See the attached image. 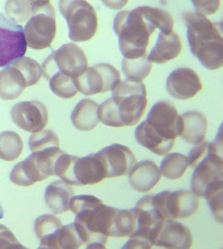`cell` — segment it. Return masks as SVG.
I'll use <instances>...</instances> for the list:
<instances>
[{"mask_svg": "<svg viewBox=\"0 0 223 249\" xmlns=\"http://www.w3.org/2000/svg\"><path fill=\"white\" fill-rule=\"evenodd\" d=\"M179 119V115L173 104L162 101L153 106L146 121L162 137L175 141L178 136Z\"/></svg>", "mask_w": 223, "mask_h": 249, "instance_id": "15", "label": "cell"}, {"mask_svg": "<svg viewBox=\"0 0 223 249\" xmlns=\"http://www.w3.org/2000/svg\"><path fill=\"white\" fill-rule=\"evenodd\" d=\"M87 68L88 60L84 51L75 43H67L45 59L42 65V73L47 80L54 73L66 75L74 80Z\"/></svg>", "mask_w": 223, "mask_h": 249, "instance_id": "8", "label": "cell"}, {"mask_svg": "<svg viewBox=\"0 0 223 249\" xmlns=\"http://www.w3.org/2000/svg\"><path fill=\"white\" fill-rule=\"evenodd\" d=\"M196 13L204 16L215 14L220 7V0H190Z\"/></svg>", "mask_w": 223, "mask_h": 249, "instance_id": "39", "label": "cell"}, {"mask_svg": "<svg viewBox=\"0 0 223 249\" xmlns=\"http://www.w3.org/2000/svg\"><path fill=\"white\" fill-rule=\"evenodd\" d=\"M26 51L23 28L0 13V68L22 57Z\"/></svg>", "mask_w": 223, "mask_h": 249, "instance_id": "12", "label": "cell"}, {"mask_svg": "<svg viewBox=\"0 0 223 249\" xmlns=\"http://www.w3.org/2000/svg\"><path fill=\"white\" fill-rule=\"evenodd\" d=\"M26 249L6 226L0 224V249Z\"/></svg>", "mask_w": 223, "mask_h": 249, "instance_id": "38", "label": "cell"}, {"mask_svg": "<svg viewBox=\"0 0 223 249\" xmlns=\"http://www.w3.org/2000/svg\"><path fill=\"white\" fill-rule=\"evenodd\" d=\"M190 185L192 193L205 198L217 190L223 189L222 131L209 142L208 153L194 168Z\"/></svg>", "mask_w": 223, "mask_h": 249, "instance_id": "5", "label": "cell"}, {"mask_svg": "<svg viewBox=\"0 0 223 249\" xmlns=\"http://www.w3.org/2000/svg\"><path fill=\"white\" fill-rule=\"evenodd\" d=\"M187 39L192 54L206 69L215 71L223 65V39L221 23L213 22L198 13L183 15Z\"/></svg>", "mask_w": 223, "mask_h": 249, "instance_id": "3", "label": "cell"}, {"mask_svg": "<svg viewBox=\"0 0 223 249\" xmlns=\"http://www.w3.org/2000/svg\"><path fill=\"white\" fill-rule=\"evenodd\" d=\"M107 178L104 160L97 152L84 158L75 156L72 165L71 185H93Z\"/></svg>", "mask_w": 223, "mask_h": 249, "instance_id": "14", "label": "cell"}, {"mask_svg": "<svg viewBox=\"0 0 223 249\" xmlns=\"http://www.w3.org/2000/svg\"><path fill=\"white\" fill-rule=\"evenodd\" d=\"M152 67V63L147 59V53L139 57L122 60V71L127 80L131 82H142L150 73Z\"/></svg>", "mask_w": 223, "mask_h": 249, "instance_id": "27", "label": "cell"}, {"mask_svg": "<svg viewBox=\"0 0 223 249\" xmlns=\"http://www.w3.org/2000/svg\"><path fill=\"white\" fill-rule=\"evenodd\" d=\"M23 150V142L20 135L13 131L0 133V159L13 161Z\"/></svg>", "mask_w": 223, "mask_h": 249, "instance_id": "30", "label": "cell"}, {"mask_svg": "<svg viewBox=\"0 0 223 249\" xmlns=\"http://www.w3.org/2000/svg\"><path fill=\"white\" fill-rule=\"evenodd\" d=\"M113 28L119 37L120 52L126 58H137L146 54L149 37L156 29L143 16L139 7L117 13Z\"/></svg>", "mask_w": 223, "mask_h": 249, "instance_id": "4", "label": "cell"}, {"mask_svg": "<svg viewBox=\"0 0 223 249\" xmlns=\"http://www.w3.org/2000/svg\"><path fill=\"white\" fill-rule=\"evenodd\" d=\"M139 9L143 16L161 33L165 35L172 33L174 20L167 11L149 6H140Z\"/></svg>", "mask_w": 223, "mask_h": 249, "instance_id": "31", "label": "cell"}, {"mask_svg": "<svg viewBox=\"0 0 223 249\" xmlns=\"http://www.w3.org/2000/svg\"><path fill=\"white\" fill-rule=\"evenodd\" d=\"M215 220L223 224V190H217L205 197Z\"/></svg>", "mask_w": 223, "mask_h": 249, "instance_id": "37", "label": "cell"}, {"mask_svg": "<svg viewBox=\"0 0 223 249\" xmlns=\"http://www.w3.org/2000/svg\"><path fill=\"white\" fill-rule=\"evenodd\" d=\"M209 141L206 140H204L201 143L197 144V146H194L189 153V165L192 168H195L198 163L205 156H206L209 151Z\"/></svg>", "mask_w": 223, "mask_h": 249, "instance_id": "40", "label": "cell"}, {"mask_svg": "<svg viewBox=\"0 0 223 249\" xmlns=\"http://www.w3.org/2000/svg\"><path fill=\"white\" fill-rule=\"evenodd\" d=\"M74 191L72 187L64 181L56 180L47 187L45 194L47 207L56 214H61L70 210L69 203Z\"/></svg>", "mask_w": 223, "mask_h": 249, "instance_id": "24", "label": "cell"}, {"mask_svg": "<svg viewBox=\"0 0 223 249\" xmlns=\"http://www.w3.org/2000/svg\"><path fill=\"white\" fill-rule=\"evenodd\" d=\"M166 89L171 97L186 101L197 95L202 89V84L195 71L189 68H180L168 77Z\"/></svg>", "mask_w": 223, "mask_h": 249, "instance_id": "16", "label": "cell"}, {"mask_svg": "<svg viewBox=\"0 0 223 249\" xmlns=\"http://www.w3.org/2000/svg\"><path fill=\"white\" fill-rule=\"evenodd\" d=\"M137 228L135 211L132 209H117L111 237H130Z\"/></svg>", "mask_w": 223, "mask_h": 249, "instance_id": "29", "label": "cell"}, {"mask_svg": "<svg viewBox=\"0 0 223 249\" xmlns=\"http://www.w3.org/2000/svg\"><path fill=\"white\" fill-rule=\"evenodd\" d=\"M135 137L137 143L158 156H165L172 150L175 141L162 137L144 121L136 128Z\"/></svg>", "mask_w": 223, "mask_h": 249, "instance_id": "21", "label": "cell"}, {"mask_svg": "<svg viewBox=\"0 0 223 249\" xmlns=\"http://www.w3.org/2000/svg\"><path fill=\"white\" fill-rule=\"evenodd\" d=\"M56 156L46 153L33 152L23 161L16 164L10 180L18 186L27 187L54 175Z\"/></svg>", "mask_w": 223, "mask_h": 249, "instance_id": "10", "label": "cell"}, {"mask_svg": "<svg viewBox=\"0 0 223 249\" xmlns=\"http://www.w3.org/2000/svg\"><path fill=\"white\" fill-rule=\"evenodd\" d=\"M99 105L93 100L83 99L73 109L71 120L73 126L81 131H90L99 124Z\"/></svg>", "mask_w": 223, "mask_h": 249, "instance_id": "25", "label": "cell"}, {"mask_svg": "<svg viewBox=\"0 0 223 249\" xmlns=\"http://www.w3.org/2000/svg\"><path fill=\"white\" fill-rule=\"evenodd\" d=\"M111 91L112 97L98 107L100 122L113 127L138 124L147 105L145 84L123 81Z\"/></svg>", "mask_w": 223, "mask_h": 249, "instance_id": "2", "label": "cell"}, {"mask_svg": "<svg viewBox=\"0 0 223 249\" xmlns=\"http://www.w3.org/2000/svg\"><path fill=\"white\" fill-rule=\"evenodd\" d=\"M56 242L58 249H76L84 244L74 223L62 226L58 231Z\"/></svg>", "mask_w": 223, "mask_h": 249, "instance_id": "36", "label": "cell"}, {"mask_svg": "<svg viewBox=\"0 0 223 249\" xmlns=\"http://www.w3.org/2000/svg\"><path fill=\"white\" fill-rule=\"evenodd\" d=\"M189 165L188 157L180 153H171L160 163V173L169 180H177L184 175Z\"/></svg>", "mask_w": 223, "mask_h": 249, "instance_id": "28", "label": "cell"}, {"mask_svg": "<svg viewBox=\"0 0 223 249\" xmlns=\"http://www.w3.org/2000/svg\"><path fill=\"white\" fill-rule=\"evenodd\" d=\"M161 179L159 168L154 162L145 160L136 163L130 172L129 181L134 190L147 193Z\"/></svg>", "mask_w": 223, "mask_h": 249, "instance_id": "20", "label": "cell"}, {"mask_svg": "<svg viewBox=\"0 0 223 249\" xmlns=\"http://www.w3.org/2000/svg\"><path fill=\"white\" fill-rule=\"evenodd\" d=\"M29 147L32 152H41L59 147V138L51 130H41L31 135Z\"/></svg>", "mask_w": 223, "mask_h": 249, "instance_id": "35", "label": "cell"}, {"mask_svg": "<svg viewBox=\"0 0 223 249\" xmlns=\"http://www.w3.org/2000/svg\"><path fill=\"white\" fill-rule=\"evenodd\" d=\"M14 124L24 131L35 133L44 129L48 123L47 107L40 101H23L16 104L11 111Z\"/></svg>", "mask_w": 223, "mask_h": 249, "instance_id": "13", "label": "cell"}, {"mask_svg": "<svg viewBox=\"0 0 223 249\" xmlns=\"http://www.w3.org/2000/svg\"><path fill=\"white\" fill-rule=\"evenodd\" d=\"M69 209L75 215L74 224L86 248L105 249L117 209L95 196L82 195L71 197Z\"/></svg>", "mask_w": 223, "mask_h": 249, "instance_id": "1", "label": "cell"}, {"mask_svg": "<svg viewBox=\"0 0 223 249\" xmlns=\"http://www.w3.org/2000/svg\"><path fill=\"white\" fill-rule=\"evenodd\" d=\"M153 207L164 220L185 219L192 216L199 207V199L189 190L163 191L152 196Z\"/></svg>", "mask_w": 223, "mask_h": 249, "instance_id": "9", "label": "cell"}, {"mask_svg": "<svg viewBox=\"0 0 223 249\" xmlns=\"http://www.w3.org/2000/svg\"><path fill=\"white\" fill-rule=\"evenodd\" d=\"M121 82L118 70L107 63L88 67L73 80L77 90L85 96L111 91Z\"/></svg>", "mask_w": 223, "mask_h": 249, "instance_id": "11", "label": "cell"}, {"mask_svg": "<svg viewBox=\"0 0 223 249\" xmlns=\"http://www.w3.org/2000/svg\"><path fill=\"white\" fill-rule=\"evenodd\" d=\"M51 91L61 99H71L77 95V90L73 80L66 75L54 73L47 79Z\"/></svg>", "mask_w": 223, "mask_h": 249, "instance_id": "32", "label": "cell"}, {"mask_svg": "<svg viewBox=\"0 0 223 249\" xmlns=\"http://www.w3.org/2000/svg\"><path fill=\"white\" fill-rule=\"evenodd\" d=\"M61 220L52 214H44L35 220L34 231L40 240L39 249H58L56 237L62 228Z\"/></svg>", "mask_w": 223, "mask_h": 249, "instance_id": "26", "label": "cell"}, {"mask_svg": "<svg viewBox=\"0 0 223 249\" xmlns=\"http://www.w3.org/2000/svg\"><path fill=\"white\" fill-rule=\"evenodd\" d=\"M27 81L22 71L9 65L0 71V98L3 101H13L20 97Z\"/></svg>", "mask_w": 223, "mask_h": 249, "instance_id": "23", "label": "cell"}, {"mask_svg": "<svg viewBox=\"0 0 223 249\" xmlns=\"http://www.w3.org/2000/svg\"><path fill=\"white\" fill-rule=\"evenodd\" d=\"M56 12L50 3L32 8V15L23 29L26 44L35 50L51 47L56 35Z\"/></svg>", "mask_w": 223, "mask_h": 249, "instance_id": "7", "label": "cell"}, {"mask_svg": "<svg viewBox=\"0 0 223 249\" xmlns=\"http://www.w3.org/2000/svg\"><path fill=\"white\" fill-rule=\"evenodd\" d=\"M207 119L198 111H189L179 116L178 136L190 144L197 145L205 139Z\"/></svg>", "mask_w": 223, "mask_h": 249, "instance_id": "19", "label": "cell"}, {"mask_svg": "<svg viewBox=\"0 0 223 249\" xmlns=\"http://www.w3.org/2000/svg\"><path fill=\"white\" fill-rule=\"evenodd\" d=\"M181 50L182 44L177 33L172 32L169 35H165L160 32L155 47L151 50L147 59L151 63L162 65L176 58Z\"/></svg>", "mask_w": 223, "mask_h": 249, "instance_id": "22", "label": "cell"}, {"mask_svg": "<svg viewBox=\"0 0 223 249\" xmlns=\"http://www.w3.org/2000/svg\"><path fill=\"white\" fill-rule=\"evenodd\" d=\"M5 11L7 18L17 24H23L32 15L30 0H7Z\"/></svg>", "mask_w": 223, "mask_h": 249, "instance_id": "33", "label": "cell"}, {"mask_svg": "<svg viewBox=\"0 0 223 249\" xmlns=\"http://www.w3.org/2000/svg\"><path fill=\"white\" fill-rule=\"evenodd\" d=\"M58 8L67 22L71 41L83 42L96 35L97 14L86 0H59Z\"/></svg>", "mask_w": 223, "mask_h": 249, "instance_id": "6", "label": "cell"}, {"mask_svg": "<svg viewBox=\"0 0 223 249\" xmlns=\"http://www.w3.org/2000/svg\"><path fill=\"white\" fill-rule=\"evenodd\" d=\"M30 1H31L32 8L43 6L50 2V0H30Z\"/></svg>", "mask_w": 223, "mask_h": 249, "instance_id": "41", "label": "cell"}, {"mask_svg": "<svg viewBox=\"0 0 223 249\" xmlns=\"http://www.w3.org/2000/svg\"><path fill=\"white\" fill-rule=\"evenodd\" d=\"M189 229L174 220H165L160 228L153 246L165 249H188L192 245Z\"/></svg>", "mask_w": 223, "mask_h": 249, "instance_id": "18", "label": "cell"}, {"mask_svg": "<svg viewBox=\"0 0 223 249\" xmlns=\"http://www.w3.org/2000/svg\"><path fill=\"white\" fill-rule=\"evenodd\" d=\"M10 65L20 70L27 81L28 87L34 86L40 80L42 75V67L38 62L29 56L17 58Z\"/></svg>", "mask_w": 223, "mask_h": 249, "instance_id": "34", "label": "cell"}, {"mask_svg": "<svg viewBox=\"0 0 223 249\" xmlns=\"http://www.w3.org/2000/svg\"><path fill=\"white\" fill-rule=\"evenodd\" d=\"M106 165L107 178L124 176L137 162L136 156L127 146L113 144L98 152Z\"/></svg>", "mask_w": 223, "mask_h": 249, "instance_id": "17", "label": "cell"}]
</instances>
